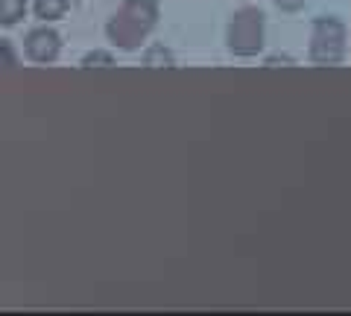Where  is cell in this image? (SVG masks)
<instances>
[{
	"label": "cell",
	"mask_w": 351,
	"mask_h": 316,
	"mask_svg": "<svg viewBox=\"0 0 351 316\" xmlns=\"http://www.w3.org/2000/svg\"><path fill=\"white\" fill-rule=\"evenodd\" d=\"M27 15V0H0V27H15Z\"/></svg>",
	"instance_id": "obj_5"
},
{
	"label": "cell",
	"mask_w": 351,
	"mask_h": 316,
	"mask_svg": "<svg viewBox=\"0 0 351 316\" xmlns=\"http://www.w3.org/2000/svg\"><path fill=\"white\" fill-rule=\"evenodd\" d=\"M144 64H147V68H173L176 56L164 45H149L144 50Z\"/></svg>",
	"instance_id": "obj_7"
},
{
	"label": "cell",
	"mask_w": 351,
	"mask_h": 316,
	"mask_svg": "<svg viewBox=\"0 0 351 316\" xmlns=\"http://www.w3.org/2000/svg\"><path fill=\"white\" fill-rule=\"evenodd\" d=\"M267 15L258 6H240L237 12L228 18L226 27V47L234 53L237 59H252L258 56L267 45Z\"/></svg>",
	"instance_id": "obj_2"
},
{
	"label": "cell",
	"mask_w": 351,
	"mask_h": 316,
	"mask_svg": "<svg viewBox=\"0 0 351 316\" xmlns=\"http://www.w3.org/2000/svg\"><path fill=\"white\" fill-rule=\"evenodd\" d=\"M71 9V0H36V15L41 21H59Z\"/></svg>",
	"instance_id": "obj_6"
},
{
	"label": "cell",
	"mask_w": 351,
	"mask_h": 316,
	"mask_svg": "<svg viewBox=\"0 0 351 316\" xmlns=\"http://www.w3.org/2000/svg\"><path fill=\"white\" fill-rule=\"evenodd\" d=\"M27 56L32 62H38V64H47L59 56V50H62V38H59V32L56 29H50V27H38V29H32L29 36H27Z\"/></svg>",
	"instance_id": "obj_4"
},
{
	"label": "cell",
	"mask_w": 351,
	"mask_h": 316,
	"mask_svg": "<svg viewBox=\"0 0 351 316\" xmlns=\"http://www.w3.org/2000/svg\"><path fill=\"white\" fill-rule=\"evenodd\" d=\"M158 0H123L117 12L108 18L106 36L117 50L135 53L158 27Z\"/></svg>",
	"instance_id": "obj_1"
},
{
	"label": "cell",
	"mask_w": 351,
	"mask_h": 316,
	"mask_svg": "<svg viewBox=\"0 0 351 316\" xmlns=\"http://www.w3.org/2000/svg\"><path fill=\"white\" fill-rule=\"evenodd\" d=\"M267 68H276V64H293V56H267Z\"/></svg>",
	"instance_id": "obj_11"
},
{
	"label": "cell",
	"mask_w": 351,
	"mask_h": 316,
	"mask_svg": "<svg viewBox=\"0 0 351 316\" xmlns=\"http://www.w3.org/2000/svg\"><path fill=\"white\" fill-rule=\"evenodd\" d=\"M348 32L346 24L337 15H319L313 18V29H311V47H307V59L313 64H339L346 59L348 50Z\"/></svg>",
	"instance_id": "obj_3"
},
{
	"label": "cell",
	"mask_w": 351,
	"mask_h": 316,
	"mask_svg": "<svg viewBox=\"0 0 351 316\" xmlns=\"http://www.w3.org/2000/svg\"><path fill=\"white\" fill-rule=\"evenodd\" d=\"M272 3H276L281 12H290V15H293V12H302L307 0H272Z\"/></svg>",
	"instance_id": "obj_10"
},
{
	"label": "cell",
	"mask_w": 351,
	"mask_h": 316,
	"mask_svg": "<svg viewBox=\"0 0 351 316\" xmlns=\"http://www.w3.org/2000/svg\"><path fill=\"white\" fill-rule=\"evenodd\" d=\"M0 68H18V53L9 41H0Z\"/></svg>",
	"instance_id": "obj_9"
},
{
	"label": "cell",
	"mask_w": 351,
	"mask_h": 316,
	"mask_svg": "<svg viewBox=\"0 0 351 316\" xmlns=\"http://www.w3.org/2000/svg\"><path fill=\"white\" fill-rule=\"evenodd\" d=\"M106 64H114V56L106 50H91L82 59V68H106Z\"/></svg>",
	"instance_id": "obj_8"
}]
</instances>
